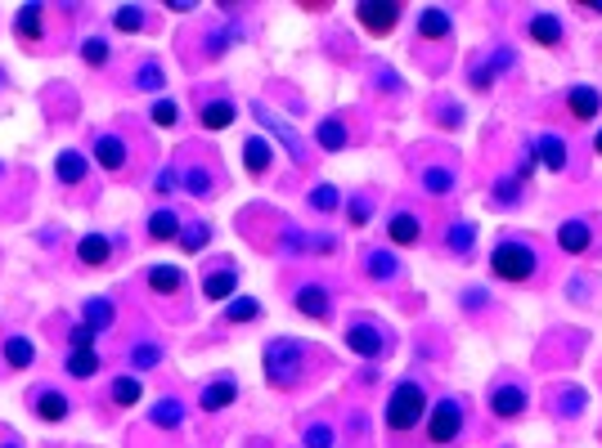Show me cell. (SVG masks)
<instances>
[{"mask_svg":"<svg viewBox=\"0 0 602 448\" xmlns=\"http://www.w3.org/2000/svg\"><path fill=\"white\" fill-rule=\"evenodd\" d=\"M315 345H301V341H270L265 345V359H261V372H265V382H270L275 390H293L301 382V372H306V359H310Z\"/></svg>","mask_w":602,"mask_h":448,"instance_id":"cell-1","label":"cell"},{"mask_svg":"<svg viewBox=\"0 0 602 448\" xmlns=\"http://www.w3.org/2000/svg\"><path fill=\"white\" fill-rule=\"evenodd\" d=\"M535 265H540V260H535V247L526 238H504L490 251V274L504 278V282H530Z\"/></svg>","mask_w":602,"mask_h":448,"instance_id":"cell-2","label":"cell"},{"mask_svg":"<svg viewBox=\"0 0 602 448\" xmlns=\"http://www.w3.org/2000/svg\"><path fill=\"white\" fill-rule=\"evenodd\" d=\"M423 408H427V390L418 382H400L391 390V404H387V426L395 435H405V430H414L423 421Z\"/></svg>","mask_w":602,"mask_h":448,"instance_id":"cell-3","label":"cell"},{"mask_svg":"<svg viewBox=\"0 0 602 448\" xmlns=\"http://www.w3.org/2000/svg\"><path fill=\"white\" fill-rule=\"evenodd\" d=\"M463 435V404L458 399H436L432 404V417H427V439L436 444V448H445V444H454Z\"/></svg>","mask_w":602,"mask_h":448,"instance_id":"cell-4","label":"cell"},{"mask_svg":"<svg viewBox=\"0 0 602 448\" xmlns=\"http://www.w3.org/2000/svg\"><path fill=\"white\" fill-rule=\"evenodd\" d=\"M252 117H256V121H261L265 130H270V135H275V139H279V143L288 148V158H293L297 166H306V148H301L297 130H293V126H288V121H284V117L275 112V108H265V104H252Z\"/></svg>","mask_w":602,"mask_h":448,"instance_id":"cell-5","label":"cell"},{"mask_svg":"<svg viewBox=\"0 0 602 448\" xmlns=\"http://www.w3.org/2000/svg\"><path fill=\"white\" fill-rule=\"evenodd\" d=\"M356 19H360L364 32L387 36L391 27H400V5L395 0H373V5H356Z\"/></svg>","mask_w":602,"mask_h":448,"instance_id":"cell-6","label":"cell"},{"mask_svg":"<svg viewBox=\"0 0 602 448\" xmlns=\"http://www.w3.org/2000/svg\"><path fill=\"white\" fill-rule=\"evenodd\" d=\"M526 404H530V395H526V386H517V382H499V386L490 390V413H495L499 421H517V417L526 413Z\"/></svg>","mask_w":602,"mask_h":448,"instance_id":"cell-7","label":"cell"},{"mask_svg":"<svg viewBox=\"0 0 602 448\" xmlns=\"http://www.w3.org/2000/svg\"><path fill=\"white\" fill-rule=\"evenodd\" d=\"M293 305H297L306 319H315V323H328V319H332V296H328V287H319V282L297 287V291H293Z\"/></svg>","mask_w":602,"mask_h":448,"instance_id":"cell-8","label":"cell"},{"mask_svg":"<svg viewBox=\"0 0 602 448\" xmlns=\"http://www.w3.org/2000/svg\"><path fill=\"white\" fill-rule=\"evenodd\" d=\"M347 350H356V354H364V359H378V354H387V332L373 328L369 319H360V323L347 328Z\"/></svg>","mask_w":602,"mask_h":448,"instance_id":"cell-9","label":"cell"},{"mask_svg":"<svg viewBox=\"0 0 602 448\" xmlns=\"http://www.w3.org/2000/svg\"><path fill=\"white\" fill-rule=\"evenodd\" d=\"M95 162H99L104 171L121 175V171L130 166V148H126V139H121V135H99V139H95Z\"/></svg>","mask_w":602,"mask_h":448,"instance_id":"cell-10","label":"cell"},{"mask_svg":"<svg viewBox=\"0 0 602 448\" xmlns=\"http://www.w3.org/2000/svg\"><path fill=\"white\" fill-rule=\"evenodd\" d=\"M535 158H540L544 171L562 175L567 171V139L558 130H544V135H535Z\"/></svg>","mask_w":602,"mask_h":448,"instance_id":"cell-11","label":"cell"},{"mask_svg":"<svg viewBox=\"0 0 602 448\" xmlns=\"http://www.w3.org/2000/svg\"><path fill=\"white\" fill-rule=\"evenodd\" d=\"M32 413H36L41 421H68L73 404H68V395H59L54 386H36V390H32Z\"/></svg>","mask_w":602,"mask_h":448,"instance_id":"cell-12","label":"cell"},{"mask_svg":"<svg viewBox=\"0 0 602 448\" xmlns=\"http://www.w3.org/2000/svg\"><path fill=\"white\" fill-rule=\"evenodd\" d=\"M234 399H238V382H234V377H216V382L203 386V395H198V408H203V413H225Z\"/></svg>","mask_w":602,"mask_h":448,"instance_id":"cell-13","label":"cell"},{"mask_svg":"<svg viewBox=\"0 0 602 448\" xmlns=\"http://www.w3.org/2000/svg\"><path fill=\"white\" fill-rule=\"evenodd\" d=\"M387 238H391L395 247H414V243H423V220H418L414 211H395L391 224H387Z\"/></svg>","mask_w":602,"mask_h":448,"instance_id":"cell-14","label":"cell"},{"mask_svg":"<svg viewBox=\"0 0 602 448\" xmlns=\"http://www.w3.org/2000/svg\"><path fill=\"white\" fill-rule=\"evenodd\" d=\"M234 287H238V269L234 265H216V269L203 274V296H207V301H230Z\"/></svg>","mask_w":602,"mask_h":448,"instance_id":"cell-15","label":"cell"},{"mask_svg":"<svg viewBox=\"0 0 602 448\" xmlns=\"http://www.w3.org/2000/svg\"><path fill=\"white\" fill-rule=\"evenodd\" d=\"M243 166H247V175H265L275 166V148H270V139H261V135H252L247 143H243Z\"/></svg>","mask_w":602,"mask_h":448,"instance_id":"cell-16","label":"cell"},{"mask_svg":"<svg viewBox=\"0 0 602 448\" xmlns=\"http://www.w3.org/2000/svg\"><path fill=\"white\" fill-rule=\"evenodd\" d=\"M589 243H593V229H589V220H567L562 229H558V247H562L567 256H580V251H589Z\"/></svg>","mask_w":602,"mask_h":448,"instance_id":"cell-17","label":"cell"},{"mask_svg":"<svg viewBox=\"0 0 602 448\" xmlns=\"http://www.w3.org/2000/svg\"><path fill=\"white\" fill-rule=\"evenodd\" d=\"M598 108H602V95H598L593 86H571V90H567V112H571L575 121L598 117Z\"/></svg>","mask_w":602,"mask_h":448,"instance_id":"cell-18","label":"cell"},{"mask_svg":"<svg viewBox=\"0 0 602 448\" xmlns=\"http://www.w3.org/2000/svg\"><path fill=\"white\" fill-rule=\"evenodd\" d=\"M14 32H19V41L36 45L41 32H45V10H41V5H23V10L14 14Z\"/></svg>","mask_w":602,"mask_h":448,"instance_id":"cell-19","label":"cell"},{"mask_svg":"<svg viewBox=\"0 0 602 448\" xmlns=\"http://www.w3.org/2000/svg\"><path fill=\"white\" fill-rule=\"evenodd\" d=\"M108 256H113V243H108L104 234H86V238L77 243V260H82V265H90V269L108 265Z\"/></svg>","mask_w":602,"mask_h":448,"instance_id":"cell-20","label":"cell"},{"mask_svg":"<svg viewBox=\"0 0 602 448\" xmlns=\"http://www.w3.org/2000/svg\"><path fill=\"white\" fill-rule=\"evenodd\" d=\"M580 408H584V390L580 386H558L549 395V413L553 417H580Z\"/></svg>","mask_w":602,"mask_h":448,"instance_id":"cell-21","label":"cell"},{"mask_svg":"<svg viewBox=\"0 0 602 448\" xmlns=\"http://www.w3.org/2000/svg\"><path fill=\"white\" fill-rule=\"evenodd\" d=\"M145 278H149V291H158V296H176L184 287V274L176 265H153Z\"/></svg>","mask_w":602,"mask_h":448,"instance_id":"cell-22","label":"cell"},{"mask_svg":"<svg viewBox=\"0 0 602 448\" xmlns=\"http://www.w3.org/2000/svg\"><path fill=\"white\" fill-rule=\"evenodd\" d=\"M530 41H535V45H562V19L535 14V19H530Z\"/></svg>","mask_w":602,"mask_h":448,"instance_id":"cell-23","label":"cell"},{"mask_svg":"<svg viewBox=\"0 0 602 448\" xmlns=\"http://www.w3.org/2000/svg\"><path fill=\"white\" fill-rule=\"evenodd\" d=\"M149 238H153V243H171V238H180V220H176V211H171V206H162V211H153V215H149Z\"/></svg>","mask_w":602,"mask_h":448,"instance_id":"cell-24","label":"cell"},{"mask_svg":"<svg viewBox=\"0 0 602 448\" xmlns=\"http://www.w3.org/2000/svg\"><path fill=\"white\" fill-rule=\"evenodd\" d=\"M450 27H454V23H450L445 10H423V14H418V36H423V41H445Z\"/></svg>","mask_w":602,"mask_h":448,"instance_id":"cell-25","label":"cell"},{"mask_svg":"<svg viewBox=\"0 0 602 448\" xmlns=\"http://www.w3.org/2000/svg\"><path fill=\"white\" fill-rule=\"evenodd\" d=\"M149 421H153V426H162V430H180V421H184V404L167 395V399H158V404H153Z\"/></svg>","mask_w":602,"mask_h":448,"instance_id":"cell-26","label":"cell"},{"mask_svg":"<svg viewBox=\"0 0 602 448\" xmlns=\"http://www.w3.org/2000/svg\"><path fill=\"white\" fill-rule=\"evenodd\" d=\"M315 139H319V148H324V153H338V148H347V121H338V117L319 121Z\"/></svg>","mask_w":602,"mask_h":448,"instance_id":"cell-27","label":"cell"},{"mask_svg":"<svg viewBox=\"0 0 602 448\" xmlns=\"http://www.w3.org/2000/svg\"><path fill=\"white\" fill-rule=\"evenodd\" d=\"M145 395V386H140V377H113V386H108V399H113V408H130Z\"/></svg>","mask_w":602,"mask_h":448,"instance_id":"cell-28","label":"cell"},{"mask_svg":"<svg viewBox=\"0 0 602 448\" xmlns=\"http://www.w3.org/2000/svg\"><path fill=\"white\" fill-rule=\"evenodd\" d=\"M364 269H369V278H378V282H395V278H400V265H395L391 251H369V256H364Z\"/></svg>","mask_w":602,"mask_h":448,"instance_id":"cell-29","label":"cell"},{"mask_svg":"<svg viewBox=\"0 0 602 448\" xmlns=\"http://www.w3.org/2000/svg\"><path fill=\"white\" fill-rule=\"evenodd\" d=\"M54 171H59L63 184H82V180H86V158L77 153V148H68V153H59Z\"/></svg>","mask_w":602,"mask_h":448,"instance_id":"cell-30","label":"cell"},{"mask_svg":"<svg viewBox=\"0 0 602 448\" xmlns=\"http://www.w3.org/2000/svg\"><path fill=\"white\" fill-rule=\"evenodd\" d=\"M82 323H86L90 332H104V328H113V301H104V296H95V301H86V310H82Z\"/></svg>","mask_w":602,"mask_h":448,"instance_id":"cell-31","label":"cell"},{"mask_svg":"<svg viewBox=\"0 0 602 448\" xmlns=\"http://www.w3.org/2000/svg\"><path fill=\"white\" fill-rule=\"evenodd\" d=\"M95 372H99V354L95 350H73L68 354V377L73 382H90Z\"/></svg>","mask_w":602,"mask_h":448,"instance_id":"cell-32","label":"cell"},{"mask_svg":"<svg viewBox=\"0 0 602 448\" xmlns=\"http://www.w3.org/2000/svg\"><path fill=\"white\" fill-rule=\"evenodd\" d=\"M423 189L432 193V197H445V193H454V171L450 166H423Z\"/></svg>","mask_w":602,"mask_h":448,"instance_id":"cell-33","label":"cell"},{"mask_svg":"<svg viewBox=\"0 0 602 448\" xmlns=\"http://www.w3.org/2000/svg\"><path fill=\"white\" fill-rule=\"evenodd\" d=\"M32 359H36V345H32L27 336H10V341H5V363H10L14 372L32 367Z\"/></svg>","mask_w":602,"mask_h":448,"instance_id":"cell-34","label":"cell"},{"mask_svg":"<svg viewBox=\"0 0 602 448\" xmlns=\"http://www.w3.org/2000/svg\"><path fill=\"white\" fill-rule=\"evenodd\" d=\"M332 444H338V430H332L328 421H310L301 430V448H332Z\"/></svg>","mask_w":602,"mask_h":448,"instance_id":"cell-35","label":"cell"},{"mask_svg":"<svg viewBox=\"0 0 602 448\" xmlns=\"http://www.w3.org/2000/svg\"><path fill=\"white\" fill-rule=\"evenodd\" d=\"M230 121H234V104H230V99H212V104L203 108V126H207V130H225Z\"/></svg>","mask_w":602,"mask_h":448,"instance_id":"cell-36","label":"cell"},{"mask_svg":"<svg viewBox=\"0 0 602 448\" xmlns=\"http://www.w3.org/2000/svg\"><path fill=\"white\" fill-rule=\"evenodd\" d=\"M306 206H315V211H324V215H328V211H338V206H342V193L332 189V184H315V189H310V197H306Z\"/></svg>","mask_w":602,"mask_h":448,"instance_id":"cell-37","label":"cell"},{"mask_svg":"<svg viewBox=\"0 0 602 448\" xmlns=\"http://www.w3.org/2000/svg\"><path fill=\"white\" fill-rule=\"evenodd\" d=\"M207 238H212V229H207L203 220H198V224H184V229H180V251H203Z\"/></svg>","mask_w":602,"mask_h":448,"instance_id":"cell-38","label":"cell"},{"mask_svg":"<svg viewBox=\"0 0 602 448\" xmlns=\"http://www.w3.org/2000/svg\"><path fill=\"white\" fill-rule=\"evenodd\" d=\"M445 243H450L454 256H467V251H473V243H477V229H473V224H454V229L445 234Z\"/></svg>","mask_w":602,"mask_h":448,"instance_id":"cell-39","label":"cell"},{"mask_svg":"<svg viewBox=\"0 0 602 448\" xmlns=\"http://www.w3.org/2000/svg\"><path fill=\"white\" fill-rule=\"evenodd\" d=\"M180 184H184L193 197H207V193H212V175H207L203 166H189V171L180 175Z\"/></svg>","mask_w":602,"mask_h":448,"instance_id":"cell-40","label":"cell"},{"mask_svg":"<svg viewBox=\"0 0 602 448\" xmlns=\"http://www.w3.org/2000/svg\"><path fill=\"white\" fill-rule=\"evenodd\" d=\"M113 23H117L121 32H145V10H140V5H121V10L113 14Z\"/></svg>","mask_w":602,"mask_h":448,"instance_id":"cell-41","label":"cell"},{"mask_svg":"<svg viewBox=\"0 0 602 448\" xmlns=\"http://www.w3.org/2000/svg\"><path fill=\"white\" fill-rule=\"evenodd\" d=\"M136 86H140V90H162V67H158V58H145V63H140Z\"/></svg>","mask_w":602,"mask_h":448,"instance_id":"cell-42","label":"cell"},{"mask_svg":"<svg viewBox=\"0 0 602 448\" xmlns=\"http://www.w3.org/2000/svg\"><path fill=\"white\" fill-rule=\"evenodd\" d=\"M256 314H261V305L247 301V296H243V301H230V305H225V319H230V323H252Z\"/></svg>","mask_w":602,"mask_h":448,"instance_id":"cell-43","label":"cell"},{"mask_svg":"<svg viewBox=\"0 0 602 448\" xmlns=\"http://www.w3.org/2000/svg\"><path fill=\"white\" fill-rule=\"evenodd\" d=\"M130 363H136V367H158V363H162V350H158L153 341H140L136 350H130Z\"/></svg>","mask_w":602,"mask_h":448,"instance_id":"cell-44","label":"cell"},{"mask_svg":"<svg viewBox=\"0 0 602 448\" xmlns=\"http://www.w3.org/2000/svg\"><path fill=\"white\" fill-rule=\"evenodd\" d=\"M82 58H86L90 67H104V63H108V45H104L99 36H86V41H82Z\"/></svg>","mask_w":602,"mask_h":448,"instance_id":"cell-45","label":"cell"},{"mask_svg":"<svg viewBox=\"0 0 602 448\" xmlns=\"http://www.w3.org/2000/svg\"><path fill=\"white\" fill-rule=\"evenodd\" d=\"M149 117H153V126H176V117H180V108H176L171 99H158Z\"/></svg>","mask_w":602,"mask_h":448,"instance_id":"cell-46","label":"cell"},{"mask_svg":"<svg viewBox=\"0 0 602 448\" xmlns=\"http://www.w3.org/2000/svg\"><path fill=\"white\" fill-rule=\"evenodd\" d=\"M369 215H373L369 197H351V211H347V220L356 224V229H364V224H369Z\"/></svg>","mask_w":602,"mask_h":448,"instance_id":"cell-47","label":"cell"},{"mask_svg":"<svg viewBox=\"0 0 602 448\" xmlns=\"http://www.w3.org/2000/svg\"><path fill=\"white\" fill-rule=\"evenodd\" d=\"M517 193H521V184H517L512 175H504V180L495 184V202H499V206H508V202H517Z\"/></svg>","mask_w":602,"mask_h":448,"instance_id":"cell-48","label":"cell"},{"mask_svg":"<svg viewBox=\"0 0 602 448\" xmlns=\"http://www.w3.org/2000/svg\"><path fill=\"white\" fill-rule=\"evenodd\" d=\"M95 336H99V332H90L86 323H77V328L68 332V345H73V350H95Z\"/></svg>","mask_w":602,"mask_h":448,"instance_id":"cell-49","label":"cell"},{"mask_svg":"<svg viewBox=\"0 0 602 448\" xmlns=\"http://www.w3.org/2000/svg\"><path fill=\"white\" fill-rule=\"evenodd\" d=\"M477 63H481V67H473V77H467V81H473V86H477V90H486V86H490V81H495V67H490V63H486V58H477Z\"/></svg>","mask_w":602,"mask_h":448,"instance_id":"cell-50","label":"cell"},{"mask_svg":"<svg viewBox=\"0 0 602 448\" xmlns=\"http://www.w3.org/2000/svg\"><path fill=\"white\" fill-rule=\"evenodd\" d=\"M153 189H158V193H171V189H176V171H162V175L153 180Z\"/></svg>","mask_w":602,"mask_h":448,"instance_id":"cell-51","label":"cell"},{"mask_svg":"<svg viewBox=\"0 0 602 448\" xmlns=\"http://www.w3.org/2000/svg\"><path fill=\"white\" fill-rule=\"evenodd\" d=\"M347 430H351V435H364V417H360V413H351V421H347Z\"/></svg>","mask_w":602,"mask_h":448,"instance_id":"cell-52","label":"cell"},{"mask_svg":"<svg viewBox=\"0 0 602 448\" xmlns=\"http://www.w3.org/2000/svg\"><path fill=\"white\" fill-rule=\"evenodd\" d=\"M593 148H598V153H602V130H598V135H593Z\"/></svg>","mask_w":602,"mask_h":448,"instance_id":"cell-53","label":"cell"},{"mask_svg":"<svg viewBox=\"0 0 602 448\" xmlns=\"http://www.w3.org/2000/svg\"><path fill=\"white\" fill-rule=\"evenodd\" d=\"M5 448H19V444H5Z\"/></svg>","mask_w":602,"mask_h":448,"instance_id":"cell-54","label":"cell"}]
</instances>
